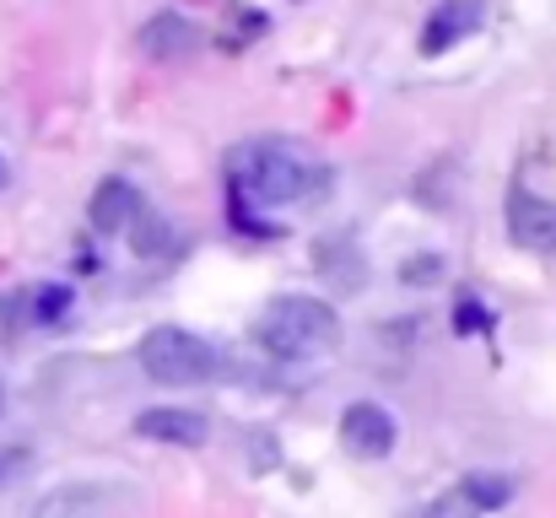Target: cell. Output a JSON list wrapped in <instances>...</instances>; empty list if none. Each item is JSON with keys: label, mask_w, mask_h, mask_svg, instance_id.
Returning <instances> with one entry per match:
<instances>
[{"label": "cell", "mask_w": 556, "mask_h": 518, "mask_svg": "<svg viewBox=\"0 0 556 518\" xmlns=\"http://www.w3.org/2000/svg\"><path fill=\"white\" fill-rule=\"evenodd\" d=\"M147 514V492L130 487V481H65V487H49L27 518H141Z\"/></svg>", "instance_id": "4"}, {"label": "cell", "mask_w": 556, "mask_h": 518, "mask_svg": "<svg viewBox=\"0 0 556 518\" xmlns=\"http://www.w3.org/2000/svg\"><path fill=\"white\" fill-rule=\"evenodd\" d=\"M141 54L157 60V65H174V60H189L200 49V27L189 22L185 11H157L147 27H141Z\"/></svg>", "instance_id": "10"}, {"label": "cell", "mask_w": 556, "mask_h": 518, "mask_svg": "<svg viewBox=\"0 0 556 518\" xmlns=\"http://www.w3.org/2000/svg\"><path fill=\"white\" fill-rule=\"evenodd\" d=\"M0 410H5V378H0Z\"/></svg>", "instance_id": "19"}, {"label": "cell", "mask_w": 556, "mask_h": 518, "mask_svg": "<svg viewBox=\"0 0 556 518\" xmlns=\"http://www.w3.org/2000/svg\"><path fill=\"white\" fill-rule=\"evenodd\" d=\"M438 276H443L438 254H410V260L400 265V281H421V287H427V281H438Z\"/></svg>", "instance_id": "16"}, {"label": "cell", "mask_w": 556, "mask_h": 518, "mask_svg": "<svg viewBox=\"0 0 556 518\" xmlns=\"http://www.w3.org/2000/svg\"><path fill=\"white\" fill-rule=\"evenodd\" d=\"M346 260H357L352 238H330V243H319V276H325L330 287H341V292H352V287L363 281V265H346Z\"/></svg>", "instance_id": "12"}, {"label": "cell", "mask_w": 556, "mask_h": 518, "mask_svg": "<svg viewBox=\"0 0 556 518\" xmlns=\"http://www.w3.org/2000/svg\"><path fill=\"white\" fill-rule=\"evenodd\" d=\"M341 336H346L341 314L325 298H308V292H287V298L265 303V314L254 319V341L270 356H287V362L325 356V351L341 345Z\"/></svg>", "instance_id": "2"}, {"label": "cell", "mask_w": 556, "mask_h": 518, "mask_svg": "<svg viewBox=\"0 0 556 518\" xmlns=\"http://www.w3.org/2000/svg\"><path fill=\"white\" fill-rule=\"evenodd\" d=\"M141 205H147V200H141V189H136L130 178H103V184L92 189V205H87L92 232H103V238H109V232H125Z\"/></svg>", "instance_id": "11"}, {"label": "cell", "mask_w": 556, "mask_h": 518, "mask_svg": "<svg viewBox=\"0 0 556 518\" xmlns=\"http://www.w3.org/2000/svg\"><path fill=\"white\" fill-rule=\"evenodd\" d=\"M136 438L168 443V448H200V443L211 438V421H205V410H194V405H152V410L136 416Z\"/></svg>", "instance_id": "9"}, {"label": "cell", "mask_w": 556, "mask_h": 518, "mask_svg": "<svg viewBox=\"0 0 556 518\" xmlns=\"http://www.w3.org/2000/svg\"><path fill=\"white\" fill-rule=\"evenodd\" d=\"M481 22H486V0H438V5L427 11V22H421V54H427V60L448 54L454 43L476 38Z\"/></svg>", "instance_id": "8"}, {"label": "cell", "mask_w": 556, "mask_h": 518, "mask_svg": "<svg viewBox=\"0 0 556 518\" xmlns=\"http://www.w3.org/2000/svg\"><path fill=\"white\" fill-rule=\"evenodd\" d=\"M125 232H130V243H136V254H141V260H152V254H163V249L174 243V232H168V222H163L157 211H147V205L136 211V222H130Z\"/></svg>", "instance_id": "14"}, {"label": "cell", "mask_w": 556, "mask_h": 518, "mask_svg": "<svg viewBox=\"0 0 556 518\" xmlns=\"http://www.w3.org/2000/svg\"><path fill=\"white\" fill-rule=\"evenodd\" d=\"M5 178H11V168H5V157H0V189H5Z\"/></svg>", "instance_id": "18"}, {"label": "cell", "mask_w": 556, "mask_h": 518, "mask_svg": "<svg viewBox=\"0 0 556 518\" xmlns=\"http://www.w3.org/2000/svg\"><path fill=\"white\" fill-rule=\"evenodd\" d=\"M454 330H459V336H492V314H486V303H481L476 292H459V303H454Z\"/></svg>", "instance_id": "15"}, {"label": "cell", "mask_w": 556, "mask_h": 518, "mask_svg": "<svg viewBox=\"0 0 556 518\" xmlns=\"http://www.w3.org/2000/svg\"><path fill=\"white\" fill-rule=\"evenodd\" d=\"M508 238L530 254H556V200L514 184L508 189Z\"/></svg>", "instance_id": "7"}, {"label": "cell", "mask_w": 556, "mask_h": 518, "mask_svg": "<svg viewBox=\"0 0 556 518\" xmlns=\"http://www.w3.org/2000/svg\"><path fill=\"white\" fill-rule=\"evenodd\" d=\"M136 356H141L147 378H157V383H168V389L211 383V378L222 372V351L205 341V336L185 330V325H157V330H147L141 345H136Z\"/></svg>", "instance_id": "3"}, {"label": "cell", "mask_w": 556, "mask_h": 518, "mask_svg": "<svg viewBox=\"0 0 556 518\" xmlns=\"http://www.w3.org/2000/svg\"><path fill=\"white\" fill-rule=\"evenodd\" d=\"M514 503V481L497 470H470L459 487H448L443 497H432L427 508H416L410 518H486Z\"/></svg>", "instance_id": "5"}, {"label": "cell", "mask_w": 556, "mask_h": 518, "mask_svg": "<svg viewBox=\"0 0 556 518\" xmlns=\"http://www.w3.org/2000/svg\"><path fill=\"white\" fill-rule=\"evenodd\" d=\"M336 184V168H325L303 141L287 136H260L227 152V194H232V222L265 232L254 216L265 205H303L319 200Z\"/></svg>", "instance_id": "1"}, {"label": "cell", "mask_w": 556, "mask_h": 518, "mask_svg": "<svg viewBox=\"0 0 556 518\" xmlns=\"http://www.w3.org/2000/svg\"><path fill=\"white\" fill-rule=\"evenodd\" d=\"M22 465H27V454H22V448H0V487H5Z\"/></svg>", "instance_id": "17"}, {"label": "cell", "mask_w": 556, "mask_h": 518, "mask_svg": "<svg viewBox=\"0 0 556 518\" xmlns=\"http://www.w3.org/2000/svg\"><path fill=\"white\" fill-rule=\"evenodd\" d=\"M394 443H400V421L389 416V405H378V400H352L346 410H341V448L352 454V459H389L394 454Z\"/></svg>", "instance_id": "6"}, {"label": "cell", "mask_w": 556, "mask_h": 518, "mask_svg": "<svg viewBox=\"0 0 556 518\" xmlns=\"http://www.w3.org/2000/svg\"><path fill=\"white\" fill-rule=\"evenodd\" d=\"M71 303H76V292L60 287V281L33 287V292H27V325H60V319L71 314Z\"/></svg>", "instance_id": "13"}]
</instances>
